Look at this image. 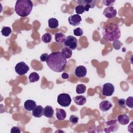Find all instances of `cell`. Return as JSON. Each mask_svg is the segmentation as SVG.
I'll return each mask as SVG.
<instances>
[{
  "instance_id": "e575fe53",
  "label": "cell",
  "mask_w": 133,
  "mask_h": 133,
  "mask_svg": "<svg viewBox=\"0 0 133 133\" xmlns=\"http://www.w3.org/2000/svg\"><path fill=\"white\" fill-rule=\"evenodd\" d=\"M61 77L64 79H66L69 78V75L66 73H63L61 75Z\"/></svg>"
},
{
  "instance_id": "d6a6232c",
  "label": "cell",
  "mask_w": 133,
  "mask_h": 133,
  "mask_svg": "<svg viewBox=\"0 0 133 133\" xmlns=\"http://www.w3.org/2000/svg\"><path fill=\"white\" fill-rule=\"evenodd\" d=\"M48 55L47 53H44V54H42L40 56V60L42 62L46 61V60L47 59V58H48Z\"/></svg>"
},
{
  "instance_id": "3957f363",
  "label": "cell",
  "mask_w": 133,
  "mask_h": 133,
  "mask_svg": "<svg viewBox=\"0 0 133 133\" xmlns=\"http://www.w3.org/2000/svg\"><path fill=\"white\" fill-rule=\"evenodd\" d=\"M33 8V3L30 0H19L16 2L15 10L16 14L22 17L30 14Z\"/></svg>"
},
{
  "instance_id": "d6986e66",
  "label": "cell",
  "mask_w": 133,
  "mask_h": 133,
  "mask_svg": "<svg viewBox=\"0 0 133 133\" xmlns=\"http://www.w3.org/2000/svg\"><path fill=\"white\" fill-rule=\"evenodd\" d=\"M61 52L65 59H69L71 58L72 55V50L66 47L63 48L61 50Z\"/></svg>"
},
{
  "instance_id": "ac0fdd59",
  "label": "cell",
  "mask_w": 133,
  "mask_h": 133,
  "mask_svg": "<svg viewBox=\"0 0 133 133\" xmlns=\"http://www.w3.org/2000/svg\"><path fill=\"white\" fill-rule=\"evenodd\" d=\"M74 101L75 103L79 105H84L86 102V98L84 96H77L73 98Z\"/></svg>"
},
{
  "instance_id": "836d02e7",
  "label": "cell",
  "mask_w": 133,
  "mask_h": 133,
  "mask_svg": "<svg viewBox=\"0 0 133 133\" xmlns=\"http://www.w3.org/2000/svg\"><path fill=\"white\" fill-rule=\"evenodd\" d=\"M20 132H21V131H20V129L17 126L12 127L10 130L11 133H20Z\"/></svg>"
},
{
  "instance_id": "9c48e42d",
  "label": "cell",
  "mask_w": 133,
  "mask_h": 133,
  "mask_svg": "<svg viewBox=\"0 0 133 133\" xmlns=\"http://www.w3.org/2000/svg\"><path fill=\"white\" fill-rule=\"evenodd\" d=\"M103 14L107 18L111 19L116 16L117 11L113 6H109L104 9Z\"/></svg>"
},
{
  "instance_id": "4fadbf2b",
  "label": "cell",
  "mask_w": 133,
  "mask_h": 133,
  "mask_svg": "<svg viewBox=\"0 0 133 133\" xmlns=\"http://www.w3.org/2000/svg\"><path fill=\"white\" fill-rule=\"evenodd\" d=\"M112 107V103L108 100L102 101L99 104V108L103 112H105L109 110Z\"/></svg>"
},
{
  "instance_id": "e0dca14e",
  "label": "cell",
  "mask_w": 133,
  "mask_h": 133,
  "mask_svg": "<svg viewBox=\"0 0 133 133\" xmlns=\"http://www.w3.org/2000/svg\"><path fill=\"white\" fill-rule=\"evenodd\" d=\"M56 114L57 118L59 121L64 120L66 117V112L65 111L62 109L56 108Z\"/></svg>"
},
{
  "instance_id": "83f0119b",
  "label": "cell",
  "mask_w": 133,
  "mask_h": 133,
  "mask_svg": "<svg viewBox=\"0 0 133 133\" xmlns=\"http://www.w3.org/2000/svg\"><path fill=\"white\" fill-rule=\"evenodd\" d=\"M126 105L131 108L132 109L133 108V98L132 97H129L126 100Z\"/></svg>"
},
{
  "instance_id": "f1b7e54d",
  "label": "cell",
  "mask_w": 133,
  "mask_h": 133,
  "mask_svg": "<svg viewBox=\"0 0 133 133\" xmlns=\"http://www.w3.org/2000/svg\"><path fill=\"white\" fill-rule=\"evenodd\" d=\"M73 34L77 36H81L83 34V32L82 31V30L80 28H77L75 29H74L73 30Z\"/></svg>"
},
{
  "instance_id": "5b68a950",
  "label": "cell",
  "mask_w": 133,
  "mask_h": 133,
  "mask_svg": "<svg viewBox=\"0 0 133 133\" xmlns=\"http://www.w3.org/2000/svg\"><path fill=\"white\" fill-rule=\"evenodd\" d=\"M16 72L20 75H25L29 71V66L24 62L21 61L18 63L15 68Z\"/></svg>"
},
{
  "instance_id": "1f68e13d",
  "label": "cell",
  "mask_w": 133,
  "mask_h": 133,
  "mask_svg": "<svg viewBox=\"0 0 133 133\" xmlns=\"http://www.w3.org/2000/svg\"><path fill=\"white\" fill-rule=\"evenodd\" d=\"M115 1H102V2L104 4V5L108 7L113 5V3H115Z\"/></svg>"
},
{
  "instance_id": "ba28073f",
  "label": "cell",
  "mask_w": 133,
  "mask_h": 133,
  "mask_svg": "<svg viewBox=\"0 0 133 133\" xmlns=\"http://www.w3.org/2000/svg\"><path fill=\"white\" fill-rule=\"evenodd\" d=\"M96 1L95 0H78L77 3L79 5H82L84 7L85 10L89 11V8H93L96 5Z\"/></svg>"
},
{
  "instance_id": "4dcf8cb0",
  "label": "cell",
  "mask_w": 133,
  "mask_h": 133,
  "mask_svg": "<svg viewBox=\"0 0 133 133\" xmlns=\"http://www.w3.org/2000/svg\"><path fill=\"white\" fill-rule=\"evenodd\" d=\"M118 105L122 107V108H125L126 107V100L124 99L123 98H121L119 99H118Z\"/></svg>"
},
{
  "instance_id": "ffe728a7",
  "label": "cell",
  "mask_w": 133,
  "mask_h": 133,
  "mask_svg": "<svg viewBox=\"0 0 133 133\" xmlns=\"http://www.w3.org/2000/svg\"><path fill=\"white\" fill-rule=\"evenodd\" d=\"M55 41L57 43H62L64 42V41L66 39V37L64 35V34H63L62 33L59 32V33H57L55 34Z\"/></svg>"
},
{
  "instance_id": "7402d4cb",
  "label": "cell",
  "mask_w": 133,
  "mask_h": 133,
  "mask_svg": "<svg viewBox=\"0 0 133 133\" xmlns=\"http://www.w3.org/2000/svg\"><path fill=\"white\" fill-rule=\"evenodd\" d=\"M39 79V75L35 72L31 73L29 76V79L31 83H34L37 82Z\"/></svg>"
},
{
  "instance_id": "44dd1931",
  "label": "cell",
  "mask_w": 133,
  "mask_h": 133,
  "mask_svg": "<svg viewBox=\"0 0 133 133\" xmlns=\"http://www.w3.org/2000/svg\"><path fill=\"white\" fill-rule=\"evenodd\" d=\"M48 27L50 29H55L59 26V22L58 20L54 18H50L48 20Z\"/></svg>"
},
{
  "instance_id": "603a6c76",
  "label": "cell",
  "mask_w": 133,
  "mask_h": 133,
  "mask_svg": "<svg viewBox=\"0 0 133 133\" xmlns=\"http://www.w3.org/2000/svg\"><path fill=\"white\" fill-rule=\"evenodd\" d=\"M86 87L84 84H81L77 85L76 88V91L77 94H82L86 91Z\"/></svg>"
},
{
  "instance_id": "52a82bcc",
  "label": "cell",
  "mask_w": 133,
  "mask_h": 133,
  "mask_svg": "<svg viewBox=\"0 0 133 133\" xmlns=\"http://www.w3.org/2000/svg\"><path fill=\"white\" fill-rule=\"evenodd\" d=\"M114 92V86L110 83L103 85L102 88V94L105 96H111Z\"/></svg>"
},
{
  "instance_id": "9a60e30c",
  "label": "cell",
  "mask_w": 133,
  "mask_h": 133,
  "mask_svg": "<svg viewBox=\"0 0 133 133\" xmlns=\"http://www.w3.org/2000/svg\"><path fill=\"white\" fill-rule=\"evenodd\" d=\"M54 114V111L51 106L46 105L44 108L43 115L48 118H51Z\"/></svg>"
},
{
  "instance_id": "7c38bea8",
  "label": "cell",
  "mask_w": 133,
  "mask_h": 133,
  "mask_svg": "<svg viewBox=\"0 0 133 133\" xmlns=\"http://www.w3.org/2000/svg\"><path fill=\"white\" fill-rule=\"evenodd\" d=\"M44 108L42 106L38 105H36L32 110V115L35 117H41L43 115Z\"/></svg>"
},
{
  "instance_id": "5bb4252c",
  "label": "cell",
  "mask_w": 133,
  "mask_h": 133,
  "mask_svg": "<svg viewBox=\"0 0 133 133\" xmlns=\"http://www.w3.org/2000/svg\"><path fill=\"white\" fill-rule=\"evenodd\" d=\"M36 106L35 101L32 100H27L24 103V109L29 111H32Z\"/></svg>"
},
{
  "instance_id": "6da1fadb",
  "label": "cell",
  "mask_w": 133,
  "mask_h": 133,
  "mask_svg": "<svg viewBox=\"0 0 133 133\" xmlns=\"http://www.w3.org/2000/svg\"><path fill=\"white\" fill-rule=\"evenodd\" d=\"M46 63L50 69L55 72H61L65 68L67 60L61 51L52 52L48 56Z\"/></svg>"
},
{
  "instance_id": "484cf974",
  "label": "cell",
  "mask_w": 133,
  "mask_h": 133,
  "mask_svg": "<svg viewBox=\"0 0 133 133\" xmlns=\"http://www.w3.org/2000/svg\"><path fill=\"white\" fill-rule=\"evenodd\" d=\"M112 45H113V47L114 49H115L116 50H118L123 46V44L119 41L115 40V41H113Z\"/></svg>"
},
{
  "instance_id": "30bf717a",
  "label": "cell",
  "mask_w": 133,
  "mask_h": 133,
  "mask_svg": "<svg viewBox=\"0 0 133 133\" xmlns=\"http://www.w3.org/2000/svg\"><path fill=\"white\" fill-rule=\"evenodd\" d=\"M81 21L82 18L78 14L72 15L68 18V22L69 24L72 26H77L79 25Z\"/></svg>"
},
{
  "instance_id": "2e32d148",
  "label": "cell",
  "mask_w": 133,
  "mask_h": 133,
  "mask_svg": "<svg viewBox=\"0 0 133 133\" xmlns=\"http://www.w3.org/2000/svg\"><path fill=\"white\" fill-rule=\"evenodd\" d=\"M117 121L122 125H125L129 123L130 118L126 114H121L117 117Z\"/></svg>"
},
{
  "instance_id": "7a4b0ae2",
  "label": "cell",
  "mask_w": 133,
  "mask_h": 133,
  "mask_svg": "<svg viewBox=\"0 0 133 133\" xmlns=\"http://www.w3.org/2000/svg\"><path fill=\"white\" fill-rule=\"evenodd\" d=\"M121 30L118 25L110 23L104 26L102 30L103 38L107 41L118 40L121 37Z\"/></svg>"
},
{
  "instance_id": "8992f818",
  "label": "cell",
  "mask_w": 133,
  "mask_h": 133,
  "mask_svg": "<svg viewBox=\"0 0 133 133\" xmlns=\"http://www.w3.org/2000/svg\"><path fill=\"white\" fill-rule=\"evenodd\" d=\"M64 45L71 50H75L77 46V40L74 36L69 35L66 37Z\"/></svg>"
},
{
  "instance_id": "277c9868",
  "label": "cell",
  "mask_w": 133,
  "mask_h": 133,
  "mask_svg": "<svg viewBox=\"0 0 133 133\" xmlns=\"http://www.w3.org/2000/svg\"><path fill=\"white\" fill-rule=\"evenodd\" d=\"M72 100L70 96L66 93L60 94L57 97V102L60 105L63 107H69L71 103Z\"/></svg>"
},
{
  "instance_id": "d4e9b609",
  "label": "cell",
  "mask_w": 133,
  "mask_h": 133,
  "mask_svg": "<svg viewBox=\"0 0 133 133\" xmlns=\"http://www.w3.org/2000/svg\"><path fill=\"white\" fill-rule=\"evenodd\" d=\"M51 35L49 33H46L42 36V40L45 43H50L51 41Z\"/></svg>"
},
{
  "instance_id": "4316f807",
  "label": "cell",
  "mask_w": 133,
  "mask_h": 133,
  "mask_svg": "<svg viewBox=\"0 0 133 133\" xmlns=\"http://www.w3.org/2000/svg\"><path fill=\"white\" fill-rule=\"evenodd\" d=\"M75 11L77 13V14H78V15L82 14L83 13H84L85 11L84 7L82 5H78V6H77L75 7Z\"/></svg>"
},
{
  "instance_id": "8fae6325",
  "label": "cell",
  "mask_w": 133,
  "mask_h": 133,
  "mask_svg": "<svg viewBox=\"0 0 133 133\" xmlns=\"http://www.w3.org/2000/svg\"><path fill=\"white\" fill-rule=\"evenodd\" d=\"M75 74L77 77H84L87 74V69L83 65H78L75 69Z\"/></svg>"
},
{
  "instance_id": "f546056e",
  "label": "cell",
  "mask_w": 133,
  "mask_h": 133,
  "mask_svg": "<svg viewBox=\"0 0 133 133\" xmlns=\"http://www.w3.org/2000/svg\"><path fill=\"white\" fill-rule=\"evenodd\" d=\"M69 121L73 124H76L78 121V117L76 116V115H71V116L70 117V119H69Z\"/></svg>"
},
{
  "instance_id": "cb8c5ba5",
  "label": "cell",
  "mask_w": 133,
  "mask_h": 133,
  "mask_svg": "<svg viewBox=\"0 0 133 133\" xmlns=\"http://www.w3.org/2000/svg\"><path fill=\"white\" fill-rule=\"evenodd\" d=\"M2 35L4 36H8L11 33V29L9 26H3L1 30Z\"/></svg>"
}]
</instances>
